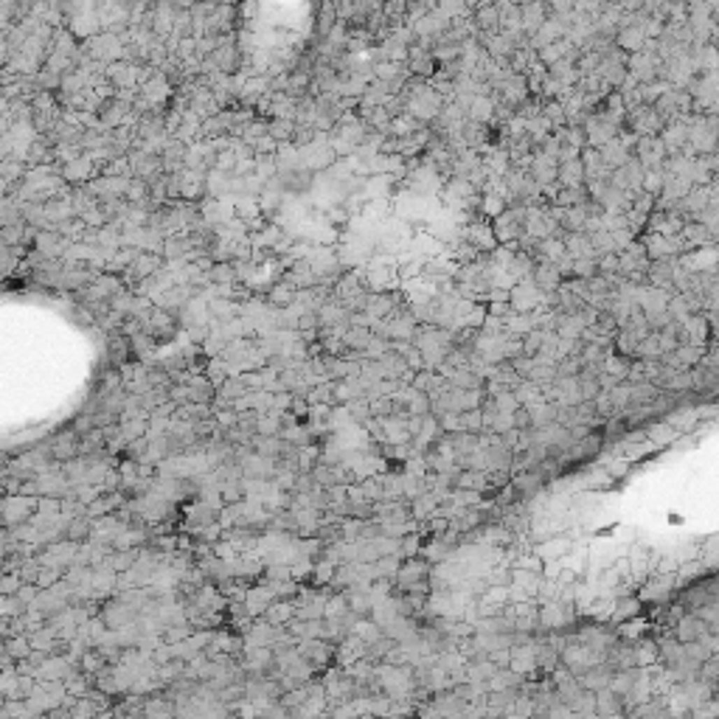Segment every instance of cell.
<instances>
[{"label":"cell","instance_id":"277c9868","mask_svg":"<svg viewBox=\"0 0 719 719\" xmlns=\"http://www.w3.org/2000/svg\"><path fill=\"white\" fill-rule=\"evenodd\" d=\"M618 45L624 48V51H641L643 45H646V34H643V26H621V31H618Z\"/></svg>","mask_w":719,"mask_h":719},{"label":"cell","instance_id":"9c48e42d","mask_svg":"<svg viewBox=\"0 0 719 719\" xmlns=\"http://www.w3.org/2000/svg\"><path fill=\"white\" fill-rule=\"evenodd\" d=\"M306 649H309V657H312L315 663H323V660H329V655H332L329 646H323V643H309Z\"/></svg>","mask_w":719,"mask_h":719},{"label":"cell","instance_id":"3957f363","mask_svg":"<svg viewBox=\"0 0 719 719\" xmlns=\"http://www.w3.org/2000/svg\"><path fill=\"white\" fill-rule=\"evenodd\" d=\"M702 632H708L705 621L697 615V613H688V615H680L677 618V629H674V638L680 643H688V641H697Z\"/></svg>","mask_w":719,"mask_h":719},{"label":"cell","instance_id":"30bf717a","mask_svg":"<svg viewBox=\"0 0 719 719\" xmlns=\"http://www.w3.org/2000/svg\"><path fill=\"white\" fill-rule=\"evenodd\" d=\"M548 3H551V9L557 12V17H562V15H571V12H574L576 0H548Z\"/></svg>","mask_w":719,"mask_h":719},{"label":"cell","instance_id":"ba28073f","mask_svg":"<svg viewBox=\"0 0 719 719\" xmlns=\"http://www.w3.org/2000/svg\"><path fill=\"white\" fill-rule=\"evenodd\" d=\"M638 607H641V601L638 599H629V601H618V610H613L615 613V618H632V615H638Z\"/></svg>","mask_w":719,"mask_h":719},{"label":"cell","instance_id":"52a82bcc","mask_svg":"<svg viewBox=\"0 0 719 719\" xmlns=\"http://www.w3.org/2000/svg\"><path fill=\"white\" fill-rule=\"evenodd\" d=\"M371 334H374V332H371V329H366V326H360V329L354 326V329H348V334H346V343H348V346H354V348H360V351H363V348L369 346Z\"/></svg>","mask_w":719,"mask_h":719},{"label":"cell","instance_id":"8fae6325","mask_svg":"<svg viewBox=\"0 0 719 719\" xmlns=\"http://www.w3.org/2000/svg\"><path fill=\"white\" fill-rule=\"evenodd\" d=\"M416 548H419V536H408V543L399 546V554H402V557H405V554L411 557V554H416Z\"/></svg>","mask_w":719,"mask_h":719},{"label":"cell","instance_id":"7a4b0ae2","mask_svg":"<svg viewBox=\"0 0 719 719\" xmlns=\"http://www.w3.org/2000/svg\"><path fill=\"white\" fill-rule=\"evenodd\" d=\"M557 180H560V186H565V189L585 186V166H582V157L560 160V166H557Z\"/></svg>","mask_w":719,"mask_h":719},{"label":"cell","instance_id":"5b68a950","mask_svg":"<svg viewBox=\"0 0 719 719\" xmlns=\"http://www.w3.org/2000/svg\"><path fill=\"white\" fill-rule=\"evenodd\" d=\"M427 562H419V560H411V562H405V568H399L397 571V579H399V588L405 590L408 585H413V582H422V579H427Z\"/></svg>","mask_w":719,"mask_h":719},{"label":"cell","instance_id":"8992f818","mask_svg":"<svg viewBox=\"0 0 719 719\" xmlns=\"http://www.w3.org/2000/svg\"><path fill=\"white\" fill-rule=\"evenodd\" d=\"M475 23L483 31H500V9L494 3H480L475 9Z\"/></svg>","mask_w":719,"mask_h":719},{"label":"cell","instance_id":"6da1fadb","mask_svg":"<svg viewBox=\"0 0 719 719\" xmlns=\"http://www.w3.org/2000/svg\"><path fill=\"white\" fill-rule=\"evenodd\" d=\"M557 166H560V160H557L554 155L543 152V155L531 157L528 174H531V180H536L539 186H548V183H554V180H557Z\"/></svg>","mask_w":719,"mask_h":719}]
</instances>
